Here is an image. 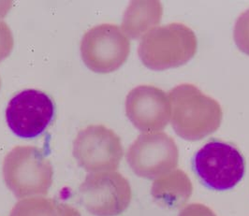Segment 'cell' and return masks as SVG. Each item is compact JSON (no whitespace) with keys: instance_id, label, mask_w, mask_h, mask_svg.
I'll return each instance as SVG.
<instances>
[{"instance_id":"obj_9","label":"cell","mask_w":249,"mask_h":216,"mask_svg":"<svg viewBox=\"0 0 249 216\" xmlns=\"http://www.w3.org/2000/svg\"><path fill=\"white\" fill-rule=\"evenodd\" d=\"M54 106L49 96L35 89L19 92L6 109L8 127L19 138L34 139L50 125Z\"/></svg>"},{"instance_id":"obj_10","label":"cell","mask_w":249,"mask_h":216,"mask_svg":"<svg viewBox=\"0 0 249 216\" xmlns=\"http://www.w3.org/2000/svg\"><path fill=\"white\" fill-rule=\"evenodd\" d=\"M125 114L141 132H160L171 121L172 105L169 95L155 86H137L125 99Z\"/></svg>"},{"instance_id":"obj_8","label":"cell","mask_w":249,"mask_h":216,"mask_svg":"<svg viewBox=\"0 0 249 216\" xmlns=\"http://www.w3.org/2000/svg\"><path fill=\"white\" fill-rule=\"evenodd\" d=\"M72 154L78 165L89 173L115 171L124 155L120 138L104 126L81 130L73 142Z\"/></svg>"},{"instance_id":"obj_12","label":"cell","mask_w":249,"mask_h":216,"mask_svg":"<svg viewBox=\"0 0 249 216\" xmlns=\"http://www.w3.org/2000/svg\"><path fill=\"white\" fill-rule=\"evenodd\" d=\"M192 192V183L187 173L181 169H175L156 179L151 187L154 200L168 209H177L185 205Z\"/></svg>"},{"instance_id":"obj_15","label":"cell","mask_w":249,"mask_h":216,"mask_svg":"<svg viewBox=\"0 0 249 216\" xmlns=\"http://www.w3.org/2000/svg\"><path fill=\"white\" fill-rule=\"evenodd\" d=\"M13 48L12 30L3 20H0V62L11 54Z\"/></svg>"},{"instance_id":"obj_1","label":"cell","mask_w":249,"mask_h":216,"mask_svg":"<svg viewBox=\"0 0 249 216\" xmlns=\"http://www.w3.org/2000/svg\"><path fill=\"white\" fill-rule=\"evenodd\" d=\"M171 123L184 140H199L213 133L222 121L219 103L192 84H180L171 90Z\"/></svg>"},{"instance_id":"obj_4","label":"cell","mask_w":249,"mask_h":216,"mask_svg":"<svg viewBox=\"0 0 249 216\" xmlns=\"http://www.w3.org/2000/svg\"><path fill=\"white\" fill-rule=\"evenodd\" d=\"M192 166L199 181L209 189L230 190L243 179L246 163L233 145L212 140L195 153Z\"/></svg>"},{"instance_id":"obj_16","label":"cell","mask_w":249,"mask_h":216,"mask_svg":"<svg viewBox=\"0 0 249 216\" xmlns=\"http://www.w3.org/2000/svg\"><path fill=\"white\" fill-rule=\"evenodd\" d=\"M178 216H216L210 208L200 203L189 204L182 209Z\"/></svg>"},{"instance_id":"obj_18","label":"cell","mask_w":249,"mask_h":216,"mask_svg":"<svg viewBox=\"0 0 249 216\" xmlns=\"http://www.w3.org/2000/svg\"><path fill=\"white\" fill-rule=\"evenodd\" d=\"M0 86H1V82H0Z\"/></svg>"},{"instance_id":"obj_14","label":"cell","mask_w":249,"mask_h":216,"mask_svg":"<svg viewBox=\"0 0 249 216\" xmlns=\"http://www.w3.org/2000/svg\"><path fill=\"white\" fill-rule=\"evenodd\" d=\"M233 37L237 47L249 55V10L242 13L237 19Z\"/></svg>"},{"instance_id":"obj_11","label":"cell","mask_w":249,"mask_h":216,"mask_svg":"<svg viewBox=\"0 0 249 216\" xmlns=\"http://www.w3.org/2000/svg\"><path fill=\"white\" fill-rule=\"evenodd\" d=\"M162 14L160 1H132L124 12L121 29L127 38L142 39L160 23Z\"/></svg>"},{"instance_id":"obj_2","label":"cell","mask_w":249,"mask_h":216,"mask_svg":"<svg viewBox=\"0 0 249 216\" xmlns=\"http://www.w3.org/2000/svg\"><path fill=\"white\" fill-rule=\"evenodd\" d=\"M197 51V38L179 23L157 26L141 39L138 54L152 70H165L187 64Z\"/></svg>"},{"instance_id":"obj_7","label":"cell","mask_w":249,"mask_h":216,"mask_svg":"<svg viewBox=\"0 0 249 216\" xmlns=\"http://www.w3.org/2000/svg\"><path fill=\"white\" fill-rule=\"evenodd\" d=\"M130 42L119 26L103 24L88 31L81 41V55L89 69L110 73L125 62Z\"/></svg>"},{"instance_id":"obj_3","label":"cell","mask_w":249,"mask_h":216,"mask_svg":"<svg viewBox=\"0 0 249 216\" xmlns=\"http://www.w3.org/2000/svg\"><path fill=\"white\" fill-rule=\"evenodd\" d=\"M53 176V166L37 147L17 146L5 156L3 178L19 199L47 195Z\"/></svg>"},{"instance_id":"obj_5","label":"cell","mask_w":249,"mask_h":216,"mask_svg":"<svg viewBox=\"0 0 249 216\" xmlns=\"http://www.w3.org/2000/svg\"><path fill=\"white\" fill-rule=\"evenodd\" d=\"M80 202L95 216H117L131 201L129 182L117 171L89 173L79 190Z\"/></svg>"},{"instance_id":"obj_13","label":"cell","mask_w":249,"mask_h":216,"mask_svg":"<svg viewBox=\"0 0 249 216\" xmlns=\"http://www.w3.org/2000/svg\"><path fill=\"white\" fill-rule=\"evenodd\" d=\"M10 216H82L69 204L44 197L26 198L14 205Z\"/></svg>"},{"instance_id":"obj_17","label":"cell","mask_w":249,"mask_h":216,"mask_svg":"<svg viewBox=\"0 0 249 216\" xmlns=\"http://www.w3.org/2000/svg\"><path fill=\"white\" fill-rule=\"evenodd\" d=\"M12 7V2L11 1H3L0 2V20L2 17L5 16L6 13H8L9 10Z\"/></svg>"},{"instance_id":"obj_6","label":"cell","mask_w":249,"mask_h":216,"mask_svg":"<svg viewBox=\"0 0 249 216\" xmlns=\"http://www.w3.org/2000/svg\"><path fill=\"white\" fill-rule=\"evenodd\" d=\"M125 158L137 176L156 180L176 169L179 151L175 140L164 132L142 133L129 146Z\"/></svg>"}]
</instances>
